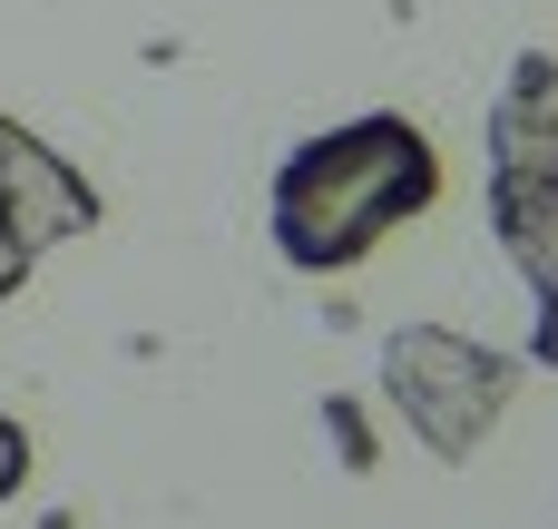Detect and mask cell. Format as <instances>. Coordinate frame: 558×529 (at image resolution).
I'll list each match as a JSON object with an SVG mask.
<instances>
[{"label":"cell","instance_id":"cell-1","mask_svg":"<svg viewBox=\"0 0 558 529\" xmlns=\"http://www.w3.org/2000/svg\"><path fill=\"white\" fill-rule=\"evenodd\" d=\"M441 196V157L412 118L373 108L353 128H324L304 137L284 167H275V255L294 275H343L363 265L392 226H412L422 206Z\"/></svg>","mask_w":558,"mask_h":529},{"label":"cell","instance_id":"cell-2","mask_svg":"<svg viewBox=\"0 0 558 529\" xmlns=\"http://www.w3.org/2000/svg\"><path fill=\"white\" fill-rule=\"evenodd\" d=\"M490 236L539 304L530 353L558 373V59L549 49H530L490 108Z\"/></svg>","mask_w":558,"mask_h":529},{"label":"cell","instance_id":"cell-3","mask_svg":"<svg viewBox=\"0 0 558 529\" xmlns=\"http://www.w3.org/2000/svg\"><path fill=\"white\" fill-rule=\"evenodd\" d=\"M383 383H392L402 422H412L441 461L481 452V432H490V422H500V402H510V363H500V353H481V344H461V334H432V324L392 334Z\"/></svg>","mask_w":558,"mask_h":529},{"label":"cell","instance_id":"cell-4","mask_svg":"<svg viewBox=\"0 0 558 529\" xmlns=\"http://www.w3.org/2000/svg\"><path fill=\"white\" fill-rule=\"evenodd\" d=\"M88 226H98V187L0 108V304L29 285V265H39L49 245H69V236H88Z\"/></svg>","mask_w":558,"mask_h":529},{"label":"cell","instance_id":"cell-5","mask_svg":"<svg viewBox=\"0 0 558 529\" xmlns=\"http://www.w3.org/2000/svg\"><path fill=\"white\" fill-rule=\"evenodd\" d=\"M20 481H29V432H20V422L0 412V501H10Z\"/></svg>","mask_w":558,"mask_h":529}]
</instances>
